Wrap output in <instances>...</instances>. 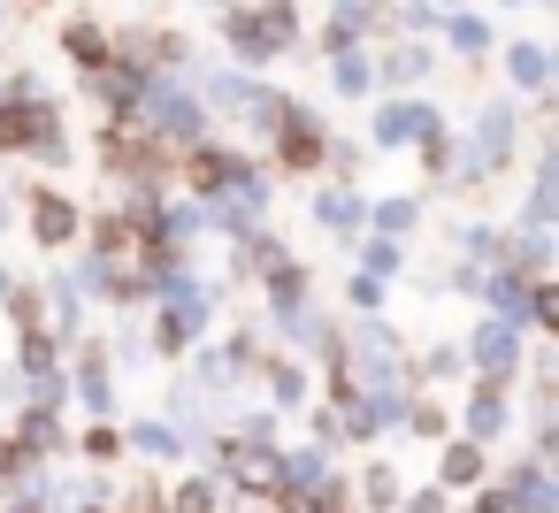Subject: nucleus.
Segmentation results:
<instances>
[{"label":"nucleus","mask_w":559,"mask_h":513,"mask_svg":"<svg viewBox=\"0 0 559 513\" xmlns=\"http://www.w3.org/2000/svg\"><path fill=\"white\" fill-rule=\"evenodd\" d=\"M284 39H292L284 16H246V24H238V47H284Z\"/></svg>","instance_id":"nucleus-1"},{"label":"nucleus","mask_w":559,"mask_h":513,"mask_svg":"<svg viewBox=\"0 0 559 513\" xmlns=\"http://www.w3.org/2000/svg\"><path fill=\"white\" fill-rule=\"evenodd\" d=\"M70 230H78V215H70L62 200H39V238H47V246H62Z\"/></svg>","instance_id":"nucleus-2"},{"label":"nucleus","mask_w":559,"mask_h":513,"mask_svg":"<svg viewBox=\"0 0 559 513\" xmlns=\"http://www.w3.org/2000/svg\"><path fill=\"white\" fill-rule=\"evenodd\" d=\"M475 353H483L490 368H506V360H513V337H506V330H483V337H475Z\"/></svg>","instance_id":"nucleus-3"},{"label":"nucleus","mask_w":559,"mask_h":513,"mask_svg":"<svg viewBox=\"0 0 559 513\" xmlns=\"http://www.w3.org/2000/svg\"><path fill=\"white\" fill-rule=\"evenodd\" d=\"M238 475L246 482H269V452H238Z\"/></svg>","instance_id":"nucleus-4"},{"label":"nucleus","mask_w":559,"mask_h":513,"mask_svg":"<svg viewBox=\"0 0 559 513\" xmlns=\"http://www.w3.org/2000/svg\"><path fill=\"white\" fill-rule=\"evenodd\" d=\"M207 505H215V498H207V490H200V482H192V490H185V498H177V513H207Z\"/></svg>","instance_id":"nucleus-5"},{"label":"nucleus","mask_w":559,"mask_h":513,"mask_svg":"<svg viewBox=\"0 0 559 513\" xmlns=\"http://www.w3.org/2000/svg\"><path fill=\"white\" fill-rule=\"evenodd\" d=\"M536 314H544V322L559 330V291H536Z\"/></svg>","instance_id":"nucleus-6"}]
</instances>
